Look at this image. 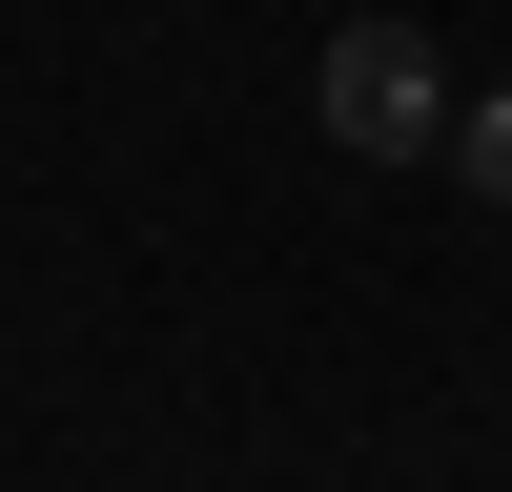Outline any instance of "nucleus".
Masks as SVG:
<instances>
[{
  "label": "nucleus",
  "instance_id": "2",
  "mask_svg": "<svg viewBox=\"0 0 512 492\" xmlns=\"http://www.w3.org/2000/svg\"><path fill=\"white\" fill-rule=\"evenodd\" d=\"M451 164H472V205H492V226H512V82H492L472 123H451Z\"/></svg>",
  "mask_w": 512,
  "mask_h": 492
},
{
  "label": "nucleus",
  "instance_id": "1",
  "mask_svg": "<svg viewBox=\"0 0 512 492\" xmlns=\"http://www.w3.org/2000/svg\"><path fill=\"white\" fill-rule=\"evenodd\" d=\"M308 123H328L349 164H431L451 123H472V103H451V62H431L410 21H349V41L308 62Z\"/></svg>",
  "mask_w": 512,
  "mask_h": 492
}]
</instances>
